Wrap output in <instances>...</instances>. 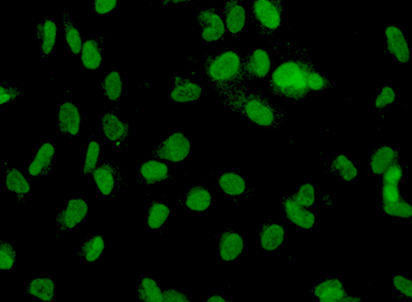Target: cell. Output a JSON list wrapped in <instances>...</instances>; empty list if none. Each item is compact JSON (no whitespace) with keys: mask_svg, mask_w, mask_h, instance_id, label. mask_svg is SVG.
<instances>
[{"mask_svg":"<svg viewBox=\"0 0 412 302\" xmlns=\"http://www.w3.org/2000/svg\"><path fill=\"white\" fill-rule=\"evenodd\" d=\"M309 61L303 59H288L272 69L269 78L270 90L279 97L300 102L309 96L306 83V69Z\"/></svg>","mask_w":412,"mask_h":302,"instance_id":"obj_1","label":"cell"},{"mask_svg":"<svg viewBox=\"0 0 412 302\" xmlns=\"http://www.w3.org/2000/svg\"><path fill=\"white\" fill-rule=\"evenodd\" d=\"M228 104L249 122L260 128H271L277 123V108L260 95L234 90L229 95Z\"/></svg>","mask_w":412,"mask_h":302,"instance_id":"obj_2","label":"cell"},{"mask_svg":"<svg viewBox=\"0 0 412 302\" xmlns=\"http://www.w3.org/2000/svg\"><path fill=\"white\" fill-rule=\"evenodd\" d=\"M205 66L208 80L218 85H227L236 82L242 75V56L232 49H227L215 56H209Z\"/></svg>","mask_w":412,"mask_h":302,"instance_id":"obj_3","label":"cell"},{"mask_svg":"<svg viewBox=\"0 0 412 302\" xmlns=\"http://www.w3.org/2000/svg\"><path fill=\"white\" fill-rule=\"evenodd\" d=\"M250 12L264 31H278L283 24L284 7L281 0H253Z\"/></svg>","mask_w":412,"mask_h":302,"instance_id":"obj_4","label":"cell"},{"mask_svg":"<svg viewBox=\"0 0 412 302\" xmlns=\"http://www.w3.org/2000/svg\"><path fill=\"white\" fill-rule=\"evenodd\" d=\"M191 140L184 132L171 133L157 146L154 154L158 159L167 163H184L191 154Z\"/></svg>","mask_w":412,"mask_h":302,"instance_id":"obj_5","label":"cell"},{"mask_svg":"<svg viewBox=\"0 0 412 302\" xmlns=\"http://www.w3.org/2000/svg\"><path fill=\"white\" fill-rule=\"evenodd\" d=\"M197 20L201 32L202 40L207 43L221 41L227 34L223 17L215 8L206 7L199 11L197 14Z\"/></svg>","mask_w":412,"mask_h":302,"instance_id":"obj_6","label":"cell"},{"mask_svg":"<svg viewBox=\"0 0 412 302\" xmlns=\"http://www.w3.org/2000/svg\"><path fill=\"white\" fill-rule=\"evenodd\" d=\"M88 214L89 205L84 198H70L56 217V226L62 233L70 231L81 226L87 219Z\"/></svg>","mask_w":412,"mask_h":302,"instance_id":"obj_7","label":"cell"},{"mask_svg":"<svg viewBox=\"0 0 412 302\" xmlns=\"http://www.w3.org/2000/svg\"><path fill=\"white\" fill-rule=\"evenodd\" d=\"M222 17L227 33L232 35L242 34L249 21V13L241 0H225Z\"/></svg>","mask_w":412,"mask_h":302,"instance_id":"obj_8","label":"cell"},{"mask_svg":"<svg viewBox=\"0 0 412 302\" xmlns=\"http://www.w3.org/2000/svg\"><path fill=\"white\" fill-rule=\"evenodd\" d=\"M385 47L390 55L399 63L406 64L411 60V48L402 29L396 25H389L385 29Z\"/></svg>","mask_w":412,"mask_h":302,"instance_id":"obj_9","label":"cell"},{"mask_svg":"<svg viewBox=\"0 0 412 302\" xmlns=\"http://www.w3.org/2000/svg\"><path fill=\"white\" fill-rule=\"evenodd\" d=\"M204 88L197 81L188 77L175 75L173 80V87L171 89V101L174 103H194L202 97Z\"/></svg>","mask_w":412,"mask_h":302,"instance_id":"obj_10","label":"cell"},{"mask_svg":"<svg viewBox=\"0 0 412 302\" xmlns=\"http://www.w3.org/2000/svg\"><path fill=\"white\" fill-rule=\"evenodd\" d=\"M101 129L105 139L114 144L116 147H121L125 140L130 136V125L114 112H105L102 116Z\"/></svg>","mask_w":412,"mask_h":302,"instance_id":"obj_11","label":"cell"},{"mask_svg":"<svg viewBox=\"0 0 412 302\" xmlns=\"http://www.w3.org/2000/svg\"><path fill=\"white\" fill-rule=\"evenodd\" d=\"M58 126L63 135L79 136L82 128V115L80 109L73 102H65L58 109Z\"/></svg>","mask_w":412,"mask_h":302,"instance_id":"obj_12","label":"cell"},{"mask_svg":"<svg viewBox=\"0 0 412 302\" xmlns=\"http://www.w3.org/2000/svg\"><path fill=\"white\" fill-rule=\"evenodd\" d=\"M246 74L256 80H263L270 76L271 71L274 69L272 57L267 49L256 48L250 53L246 64H243Z\"/></svg>","mask_w":412,"mask_h":302,"instance_id":"obj_13","label":"cell"},{"mask_svg":"<svg viewBox=\"0 0 412 302\" xmlns=\"http://www.w3.org/2000/svg\"><path fill=\"white\" fill-rule=\"evenodd\" d=\"M56 149L54 144H42L39 150L35 152L31 163H28L27 174L31 177H46L52 168L54 156H55Z\"/></svg>","mask_w":412,"mask_h":302,"instance_id":"obj_14","label":"cell"},{"mask_svg":"<svg viewBox=\"0 0 412 302\" xmlns=\"http://www.w3.org/2000/svg\"><path fill=\"white\" fill-rule=\"evenodd\" d=\"M36 38H38L40 52L45 57L52 55L59 38V25L55 20L46 18L36 25Z\"/></svg>","mask_w":412,"mask_h":302,"instance_id":"obj_15","label":"cell"},{"mask_svg":"<svg viewBox=\"0 0 412 302\" xmlns=\"http://www.w3.org/2000/svg\"><path fill=\"white\" fill-rule=\"evenodd\" d=\"M91 175L100 194L103 196H111L114 194L117 186L118 175L117 170L112 163H100Z\"/></svg>","mask_w":412,"mask_h":302,"instance_id":"obj_16","label":"cell"},{"mask_svg":"<svg viewBox=\"0 0 412 302\" xmlns=\"http://www.w3.org/2000/svg\"><path fill=\"white\" fill-rule=\"evenodd\" d=\"M284 212L288 221L295 226H299L304 230H310L314 226V212L310 210V208H305L299 205L292 196L285 200Z\"/></svg>","mask_w":412,"mask_h":302,"instance_id":"obj_17","label":"cell"},{"mask_svg":"<svg viewBox=\"0 0 412 302\" xmlns=\"http://www.w3.org/2000/svg\"><path fill=\"white\" fill-rule=\"evenodd\" d=\"M244 250V240L235 231H225L218 240V254L222 261H235Z\"/></svg>","mask_w":412,"mask_h":302,"instance_id":"obj_18","label":"cell"},{"mask_svg":"<svg viewBox=\"0 0 412 302\" xmlns=\"http://www.w3.org/2000/svg\"><path fill=\"white\" fill-rule=\"evenodd\" d=\"M139 177L144 184L147 186H153V184H159V182H163L168 179L170 167H168V163L158 159V158L149 159L142 163L139 168Z\"/></svg>","mask_w":412,"mask_h":302,"instance_id":"obj_19","label":"cell"},{"mask_svg":"<svg viewBox=\"0 0 412 302\" xmlns=\"http://www.w3.org/2000/svg\"><path fill=\"white\" fill-rule=\"evenodd\" d=\"M81 64L84 69L96 71L103 64L104 55L101 42L98 39H86L80 53Z\"/></svg>","mask_w":412,"mask_h":302,"instance_id":"obj_20","label":"cell"},{"mask_svg":"<svg viewBox=\"0 0 412 302\" xmlns=\"http://www.w3.org/2000/svg\"><path fill=\"white\" fill-rule=\"evenodd\" d=\"M346 294V287L336 278L326 279L313 287V296L320 302H341Z\"/></svg>","mask_w":412,"mask_h":302,"instance_id":"obj_21","label":"cell"},{"mask_svg":"<svg viewBox=\"0 0 412 302\" xmlns=\"http://www.w3.org/2000/svg\"><path fill=\"white\" fill-rule=\"evenodd\" d=\"M285 233L286 230L279 223L264 224L260 233V247L267 252L278 250L284 243Z\"/></svg>","mask_w":412,"mask_h":302,"instance_id":"obj_22","label":"cell"},{"mask_svg":"<svg viewBox=\"0 0 412 302\" xmlns=\"http://www.w3.org/2000/svg\"><path fill=\"white\" fill-rule=\"evenodd\" d=\"M28 296L42 302H52L55 299L56 284L49 277H35L26 287Z\"/></svg>","mask_w":412,"mask_h":302,"instance_id":"obj_23","label":"cell"},{"mask_svg":"<svg viewBox=\"0 0 412 302\" xmlns=\"http://www.w3.org/2000/svg\"><path fill=\"white\" fill-rule=\"evenodd\" d=\"M5 187L8 193L15 195L18 198H25L31 193V182L27 175L19 168H10L5 174Z\"/></svg>","mask_w":412,"mask_h":302,"instance_id":"obj_24","label":"cell"},{"mask_svg":"<svg viewBox=\"0 0 412 302\" xmlns=\"http://www.w3.org/2000/svg\"><path fill=\"white\" fill-rule=\"evenodd\" d=\"M213 195L205 186H195L185 196V205L193 212H204L211 208Z\"/></svg>","mask_w":412,"mask_h":302,"instance_id":"obj_25","label":"cell"},{"mask_svg":"<svg viewBox=\"0 0 412 302\" xmlns=\"http://www.w3.org/2000/svg\"><path fill=\"white\" fill-rule=\"evenodd\" d=\"M399 161V152L394 147L383 145L373 153L369 160V168L375 175H382L389 166Z\"/></svg>","mask_w":412,"mask_h":302,"instance_id":"obj_26","label":"cell"},{"mask_svg":"<svg viewBox=\"0 0 412 302\" xmlns=\"http://www.w3.org/2000/svg\"><path fill=\"white\" fill-rule=\"evenodd\" d=\"M218 184L222 193L232 198H239L246 191V179L235 172L221 174Z\"/></svg>","mask_w":412,"mask_h":302,"instance_id":"obj_27","label":"cell"},{"mask_svg":"<svg viewBox=\"0 0 412 302\" xmlns=\"http://www.w3.org/2000/svg\"><path fill=\"white\" fill-rule=\"evenodd\" d=\"M63 34H65V41L70 53L74 56L80 55L81 49L84 46V39L81 34L80 29L77 27V24L74 22L73 19L68 14H63L62 17Z\"/></svg>","mask_w":412,"mask_h":302,"instance_id":"obj_28","label":"cell"},{"mask_svg":"<svg viewBox=\"0 0 412 302\" xmlns=\"http://www.w3.org/2000/svg\"><path fill=\"white\" fill-rule=\"evenodd\" d=\"M102 90L107 101L117 103L124 90V82L121 71L110 70L102 81Z\"/></svg>","mask_w":412,"mask_h":302,"instance_id":"obj_29","label":"cell"},{"mask_svg":"<svg viewBox=\"0 0 412 302\" xmlns=\"http://www.w3.org/2000/svg\"><path fill=\"white\" fill-rule=\"evenodd\" d=\"M104 251H105V240L102 235H95V236L88 238L81 245L79 254L84 261L93 264L102 257Z\"/></svg>","mask_w":412,"mask_h":302,"instance_id":"obj_30","label":"cell"},{"mask_svg":"<svg viewBox=\"0 0 412 302\" xmlns=\"http://www.w3.org/2000/svg\"><path fill=\"white\" fill-rule=\"evenodd\" d=\"M170 216L171 208L166 203L159 201L152 202L147 212L146 224L151 230L161 229L166 224Z\"/></svg>","mask_w":412,"mask_h":302,"instance_id":"obj_31","label":"cell"},{"mask_svg":"<svg viewBox=\"0 0 412 302\" xmlns=\"http://www.w3.org/2000/svg\"><path fill=\"white\" fill-rule=\"evenodd\" d=\"M331 170L346 182H352L359 175L357 165L345 154H339L333 159Z\"/></svg>","mask_w":412,"mask_h":302,"instance_id":"obj_32","label":"cell"},{"mask_svg":"<svg viewBox=\"0 0 412 302\" xmlns=\"http://www.w3.org/2000/svg\"><path fill=\"white\" fill-rule=\"evenodd\" d=\"M138 298L144 302H163V289L157 280L151 277H145L139 282Z\"/></svg>","mask_w":412,"mask_h":302,"instance_id":"obj_33","label":"cell"},{"mask_svg":"<svg viewBox=\"0 0 412 302\" xmlns=\"http://www.w3.org/2000/svg\"><path fill=\"white\" fill-rule=\"evenodd\" d=\"M101 144L96 139H91L87 145L84 156V174L91 175L95 168L100 165L101 159Z\"/></svg>","mask_w":412,"mask_h":302,"instance_id":"obj_34","label":"cell"},{"mask_svg":"<svg viewBox=\"0 0 412 302\" xmlns=\"http://www.w3.org/2000/svg\"><path fill=\"white\" fill-rule=\"evenodd\" d=\"M17 251L13 245L0 240V272L12 271L17 264Z\"/></svg>","mask_w":412,"mask_h":302,"instance_id":"obj_35","label":"cell"},{"mask_svg":"<svg viewBox=\"0 0 412 302\" xmlns=\"http://www.w3.org/2000/svg\"><path fill=\"white\" fill-rule=\"evenodd\" d=\"M306 83L309 87L310 92H318V91L325 90L328 87L329 82L324 75L315 70L314 66L310 63L306 69Z\"/></svg>","mask_w":412,"mask_h":302,"instance_id":"obj_36","label":"cell"},{"mask_svg":"<svg viewBox=\"0 0 412 302\" xmlns=\"http://www.w3.org/2000/svg\"><path fill=\"white\" fill-rule=\"evenodd\" d=\"M383 212L390 217H399V219H411L412 217V205L406 200H399V201L383 205Z\"/></svg>","mask_w":412,"mask_h":302,"instance_id":"obj_37","label":"cell"},{"mask_svg":"<svg viewBox=\"0 0 412 302\" xmlns=\"http://www.w3.org/2000/svg\"><path fill=\"white\" fill-rule=\"evenodd\" d=\"M292 198H295V201L298 202L299 205L305 207V208H312L315 203V188L314 186L309 182L303 184L298 188V191Z\"/></svg>","mask_w":412,"mask_h":302,"instance_id":"obj_38","label":"cell"},{"mask_svg":"<svg viewBox=\"0 0 412 302\" xmlns=\"http://www.w3.org/2000/svg\"><path fill=\"white\" fill-rule=\"evenodd\" d=\"M396 98H397V94H396L395 89L390 85H385L381 88V90L378 91V96L375 98V108L378 110L388 108L389 105L395 103Z\"/></svg>","mask_w":412,"mask_h":302,"instance_id":"obj_39","label":"cell"},{"mask_svg":"<svg viewBox=\"0 0 412 302\" xmlns=\"http://www.w3.org/2000/svg\"><path fill=\"white\" fill-rule=\"evenodd\" d=\"M21 91L18 87L10 84L0 83V107L11 104L20 97Z\"/></svg>","mask_w":412,"mask_h":302,"instance_id":"obj_40","label":"cell"},{"mask_svg":"<svg viewBox=\"0 0 412 302\" xmlns=\"http://www.w3.org/2000/svg\"><path fill=\"white\" fill-rule=\"evenodd\" d=\"M403 167L399 165V161L392 163V166H389L387 170L382 174V181L383 184H399L402 181Z\"/></svg>","mask_w":412,"mask_h":302,"instance_id":"obj_41","label":"cell"},{"mask_svg":"<svg viewBox=\"0 0 412 302\" xmlns=\"http://www.w3.org/2000/svg\"><path fill=\"white\" fill-rule=\"evenodd\" d=\"M91 1H93L95 14H98L100 17L112 13L117 10L119 5V0H91Z\"/></svg>","mask_w":412,"mask_h":302,"instance_id":"obj_42","label":"cell"},{"mask_svg":"<svg viewBox=\"0 0 412 302\" xmlns=\"http://www.w3.org/2000/svg\"><path fill=\"white\" fill-rule=\"evenodd\" d=\"M381 194L383 205H388V203L399 201L402 198L399 184H383Z\"/></svg>","mask_w":412,"mask_h":302,"instance_id":"obj_43","label":"cell"},{"mask_svg":"<svg viewBox=\"0 0 412 302\" xmlns=\"http://www.w3.org/2000/svg\"><path fill=\"white\" fill-rule=\"evenodd\" d=\"M392 284L402 296H406L408 299H412V282L410 279L406 278L404 275H395L392 278Z\"/></svg>","mask_w":412,"mask_h":302,"instance_id":"obj_44","label":"cell"},{"mask_svg":"<svg viewBox=\"0 0 412 302\" xmlns=\"http://www.w3.org/2000/svg\"><path fill=\"white\" fill-rule=\"evenodd\" d=\"M191 299L178 289H168L163 291V302H190Z\"/></svg>","mask_w":412,"mask_h":302,"instance_id":"obj_45","label":"cell"},{"mask_svg":"<svg viewBox=\"0 0 412 302\" xmlns=\"http://www.w3.org/2000/svg\"><path fill=\"white\" fill-rule=\"evenodd\" d=\"M361 300L362 299H361L360 296L346 294V296H343V299L341 300V302H360Z\"/></svg>","mask_w":412,"mask_h":302,"instance_id":"obj_46","label":"cell"},{"mask_svg":"<svg viewBox=\"0 0 412 302\" xmlns=\"http://www.w3.org/2000/svg\"><path fill=\"white\" fill-rule=\"evenodd\" d=\"M208 302H225V299L222 296H218V294H215V296H211L207 299Z\"/></svg>","mask_w":412,"mask_h":302,"instance_id":"obj_47","label":"cell"},{"mask_svg":"<svg viewBox=\"0 0 412 302\" xmlns=\"http://www.w3.org/2000/svg\"><path fill=\"white\" fill-rule=\"evenodd\" d=\"M197 0H172V4H188L194 3Z\"/></svg>","mask_w":412,"mask_h":302,"instance_id":"obj_48","label":"cell"},{"mask_svg":"<svg viewBox=\"0 0 412 302\" xmlns=\"http://www.w3.org/2000/svg\"><path fill=\"white\" fill-rule=\"evenodd\" d=\"M160 3L165 5V6H168V5H172V0H160Z\"/></svg>","mask_w":412,"mask_h":302,"instance_id":"obj_49","label":"cell"}]
</instances>
